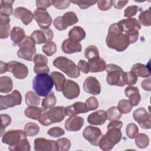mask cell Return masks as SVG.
Segmentation results:
<instances>
[{
	"label": "cell",
	"instance_id": "1",
	"mask_svg": "<svg viewBox=\"0 0 151 151\" xmlns=\"http://www.w3.org/2000/svg\"><path fill=\"white\" fill-rule=\"evenodd\" d=\"M123 123L119 120H113L107 125V131L100 139L98 146L104 151H109L118 143L122 139L121 129Z\"/></svg>",
	"mask_w": 151,
	"mask_h": 151
},
{
	"label": "cell",
	"instance_id": "2",
	"mask_svg": "<svg viewBox=\"0 0 151 151\" xmlns=\"http://www.w3.org/2000/svg\"><path fill=\"white\" fill-rule=\"evenodd\" d=\"M106 42L109 48L118 52L124 51L131 44L130 37L119 29L117 22L110 25Z\"/></svg>",
	"mask_w": 151,
	"mask_h": 151
},
{
	"label": "cell",
	"instance_id": "3",
	"mask_svg": "<svg viewBox=\"0 0 151 151\" xmlns=\"http://www.w3.org/2000/svg\"><path fill=\"white\" fill-rule=\"evenodd\" d=\"M54 86L52 77L48 74H37L32 80V88L40 96L45 97Z\"/></svg>",
	"mask_w": 151,
	"mask_h": 151
},
{
	"label": "cell",
	"instance_id": "4",
	"mask_svg": "<svg viewBox=\"0 0 151 151\" xmlns=\"http://www.w3.org/2000/svg\"><path fill=\"white\" fill-rule=\"evenodd\" d=\"M117 23L119 29L129 35L131 44L137 41L139 38V31L141 28L139 21L136 18H130L120 20Z\"/></svg>",
	"mask_w": 151,
	"mask_h": 151
},
{
	"label": "cell",
	"instance_id": "5",
	"mask_svg": "<svg viewBox=\"0 0 151 151\" xmlns=\"http://www.w3.org/2000/svg\"><path fill=\"white\" fill-rule=\"evenodd\" d=\"M65 116L64 107H53L42 113L38 120L42 125L47 126L52 123H59L63 121Z\"/></svg>",
	"mask_w": 151,
	"mask_h": 151
},
{
	"label": "cell",
	"instance_id": "6",
	"mask_svg": "<svg viewBox=\"0 0 151 151\" xmlns=\"http://www.w3.org/2000/svg\"><path fill=\"white\" fill-rule=\"evenodd\" d=\"M53 65L70 78H77L80 74L78 67L72 60L65 57L59 56L56 58L53 61Z\"/></svg>",
	"mask_w": 151,
	"mask_h": 151
},
{
	"label": "cell",
	"instance_id": "7",
	"mask_svg": "<svg viewBox=\"0 0 151 151\" xmlns=\"http://www.w3.org/2000/svg\"><path fill=\"white\" fill-rule=\"evenodd\" d=\"M107 73L106 81L110 86L123 87L125 85V72L119 65L114 64L106 65V69Z\"/></svg>",
	"mask_w": 151,
	"mask_h": 151
},
{
	"label": "cell",
	"instance_id": "8",
	"mask_svg": "<svg viewBox=\"0 0 151 151\" xmlns=\"http://www.w3.org/2000/svg\"><path fill=\"white\" fill-rule=\"evenodd\" d=\"M18 46L19 50L17 51V55L19 58L29 61H33L36 55L35 43L30 36H26Z\"/></svg>",
	"mask_w": 151,
	"mask_h": 151
},
{
	"label": "cell",
	"instance_id": "9",
	"mask_svg": "<svg viewBox=\"0 0 151 151\" xmlns=\"http://www.w3.org/2000/svg\"><path fill=\"white\" fill-rule=\"evenodd\" d=\"M78 21L76 14L73 11H68L64 14L63 16L55 18L53 21L55 28L59 31H64L68 27L73 25Z\"/></svg>",
	"mask_w": 151,
	"mask_h": 151
},
{
	"label": "cell",
	"instance_id": "10",
	"mask_svg": "<svg viewBox=\"0 0 151 151\" xmlns=\"http://www.w3.org/2000/svg\"><path fill=\"white\" fill-rule=\"evenodd\" d=\"M25 131L21 129L11 130L4 133L2 136V143L8 145V147L15 146L24 139H27Z\"/></svg>",
	"mask_w": 151,
	"mask_h": 151
},
{
	"label": "cell",
	"instance_id": "11",
	"mask_svg": "<svg viewBox=\"0 0 151 151\" xmlns=\"http://www.w3.org/2000/svg\"><path fill=\"white\" fill-rule=\"evenodd\" d=\"M22 102V96L21 93L14 90L11 94L0 96V110H5L8 108L14 107L20 105Z\"/></svg>",
	"mask_w": 151,
	"mask_h": 151
},
{
	"label": "cell",
	"instance_id": "12",
	"mask_svg": "<svg viewBox=\"0 0 151 151\" xmlns=\"http://www.w3.org/2000/svg\"><path fill=\"white\" fill-rule=\"evenodd\" d=\"M7 71L11 73L18 79H24L28 74V68L24 64L17 61H11L6 63Z\"/></svg>",
	"mask_w": 151,
	"mask_h": 151
},
{
	"label": "cell",
	"instance_id": "13",
	"mask_svg": "<svg viewBox=\"0 0 151 151\" xmlns=\"http://www.w3.org/2000/svg\"><path fill=\"white\" fill-rule=\"evenodd\" d=\"M133 117L142 129H149L151 127L150 114L145 108L139 107L135 110Z\"/></svg>",
	"mask_w": 151,
	"mask_h": 151
},
{
	"label": "cell",
	"instance_id": "14",
	"mask_svg": "<svg viewBox=\"0 0 151 151\" xmlns=\"http://www.w3.org/2000/svg\"><path fill=\"white\" fill-rule=\"evenodd\" d=\"M103 135L101 130L99 127L93 126H87L83 132L84 138L91 145L95 146H98Z\"/></svg>",
	"mask_w": 151,
	"mask_h": 151
},
{
	"label": "cell",
	"instance_id": "15",
	"mask_svg": "<svg viewBox=\"0 0 151 151\" xmlns=\"http://www.w3.org/2000/svg\"><path fill=\"white\" fill-rule=\"evenodd\" d=\"M34 18L41 29H48L52 24V18L46 9H38L34 12Z\"/></svg>",
	"mask_w": 151,
	"mask_h": 151
},
{
	"label": "cell",
	"instance_id": "16",
	"mask_svg": "<svg viewBox=\"0 0 151 151\" xmlns=\"http://www.w3.org/2000/svg\"><path fill=\"white\" fill-rule=\"evenodd\" d=\"M30 37L35 44H41L51 41L54 37V34L50 28L41 29L32 32Z\"/></svg>",
	"mask_w": 151,
	"mask_h": 151
},
{
	"label": "cell",
	"instance_id": "17",
	"mask_svg": "<svg viewBox=\"0 0 151 151\" xmlns=\"http://www.w3.org/2000/svg\"><path fill=\"white\" fill-rule=\"evenodd\" d=\"M34 149L36 151H55L58 150V146L57 141L38 137L34 140Z\"/></svg>",
	"mask_w": 151,
	"mask_h": 151
},
{
	"label": "cell",
	"instance_id": "18",
	"mask_svg": "<svg viewBox=\"0 0 151 151\" xmlns=\"http://www.w3.org/2000/svg\"><path fill=\"white\" fill-rule=\"evenodd\" d=\"M80 92L79 86L76 82L69 79H66L63 89V94L65 98L69 100L74 99L79 96Z\"/></svg>",
	"mask_w": 151,
	"mask_h": 151
},
{
	"label": "cell",
	"instance_id": "19",
	"mask_svg": "<svg viewBox=\"0 0 151 151\" xmlns=\"http://www.w3.org/2000/svg\"><path fill=\"white\" fill-rule=\"evenodd\" d=\"M84 90L93 95H98L101 92V85L94 77H88L83 83Z\"/></svg>",
	"mask_w": 151,
	"mask_h": 151
},
{
	"label": "cell",
	"instance_id": "20",
	"mask_svg": "<svg viewBox=\"0 0 151 151\" xmlns=\"http://www.w3.org/2000/svg\"><path fill=\"white\" fill-rule=\"evenodd\" d=\"M14 16L17 19H21L22 23L27 25L30 24L34 18L32 12L24 7H17L14 10Z\"/></svg>",
	"mask_w": 151,
	"mask_h": 151
},
{
	"label": "cell",
	"instance_id": "21",
	"mask_svg": "<svg viewBox=\"0 0 151 151\" xmlns=\"http://www.w3.org/2000/svg\"><path fill=\"white\" fill-rule=\"evenodd\" d=\"M84 124V119L80 116H70L65 122L64 127L67 131L77 132Z\"/></svg>",
	"mask_w": 151,
	"mask_h": 151
},
{
	"label": "cell",
	"instance_id": "22",
	"mask_svg": "<svg viewBox=\"0 0 151 151\" xmlns=\"http://www.w3.org/2000/svg\"><path fill=\"white\" fill-rule=\"evenodd\" d=\"M61 49L64 53L73 54L80 52L82 50V45L79 42L67 38L63 42Z\"/></svg>",
	"mask_w": 151,
	"mask_h": 151
},
{
	"label": "cell",
	"instance_id": "23",
	"mask_svg": "<svg viewBox=\"0 0 151 151\" xmlns=\"http://www.w3.org/2000/svg\"><path fill=\"white\" fill-rule=\"evenodd\" d=\"M88 111L86 103L76 102L73 104L65 107V114L68 116H76L80 113H86Z\"/></svg>",
	"mask_w": 151,
	"mask_h": 151
},
{
	"label": "cell",
	"instance_id": "24",
	"mask_svg": "<svg viewBox=\"0 0 151 151\" xmlns=\"http://www.w3.org/2000/svg\"><path fill=\"white\" fill-rule=\"evenodd\" d=\"M107 120V113L105 110H99L91 113L87 117V122L92 125H102Z\"/></svg>",
	"mask_w": 151,
	"mask_h": 151
},
{
	"label": "cell",
	"instance_id": "25",
	"mask_svg": "<svg viewBox=\"0 0 151 151\" xmlns=\"http://www.w3.org/2000/svg\"><path fill=\"white\" fill-rule=\"evenodd\" d=\"M125 96L129 98L133 106H136L139 104L141 100V96L139 88L135 86H130L124 90Z\"/></svg>",
	"mask_w": 151,
	"mask_h": 151
},
{
	"label": "cell",
	"instance_id": "26",
	"mask_svg": "<svg viewBox=\"0 0 151 151\" xmlns=\"http://www.w3.org/2000/svg\"><path fill=\"white\" fill-rule=\"evenodd\" d=\"M88 71L91 73H99L103 71L106 67V61L101 58H97L88 61Z\"/></svg>",
	"mask_w": 151,
	"mask_h": 151
},
{
	"label": "cell",
	"instance_id": "27",
	"mask_svg": "<svg viewBox=\"0 0 151 151\" xmlns=\"http://www.w3.org/2000/svg\"><path fill=\"white\" fill-rule=\"evenodd\" d=\"M10 19L9 17L0 15V38H7L10 32Z\"/></svg>",
	"mask_w": 151,
	"mask_h": 151
},
{
	"label": "cell",
	"instance_id": "28",
	"mask_svg": "<svg viewBox=\"0 0 151 151\" xmlns=\"http://www.w3.org/2000/svg\"><path fill=\"white\" fill-rule=\"evenodd\" d=\"M130 71L136 75L137 77H150V69L147 65H144L142 63H136L134 64L132 68Z\"/></svg>",
	"mask_w": 151,
	"mask_h": 151
},
{
	"label": "cell",
	"instance_id": "29",
	"mask_svg": "<svg viewBox=\"0 0 151 151\" xmlns=\"http://www.w3.org/2000/svg\"><path fill=\"white\" fill-rule=\"evenodd\" d=\"M11 39L15 45H18L25 38L24 30L19 27H14L10 33Z\"/></svg>",
	"mask_w": 151,
	"mask_h": 151
},
{
	"label": "cell",
	"instance_id": "30",
	"mask_svg": "<svg viewBox=\"0 0 151 151\" xmlns=\"http://www.w3.org/2000/svg\"><path fill=\"white\" fill-rule=\"evenodd\" d=\"M52 78L54 84H55V90L58 91H63L66 79L65 76L60 72L53 71L50 74Z\"/></svg>",
	"mask_w": 151,
	"mask_h": 151
},
{
	"label": "cell",
	"instance_id": "31",
	"mask_svg": "<svg viewBox=\"0 0 151 151\" xmlns=\"http://www.w3.org/2000/svg\"><path fill=\"white\" fill-rule=\"evenodd\" d=\"M86 34L84 29L79 26H75L71 28L68 32L69 38L80 42L86 37Z\"/></svg>",
	"mask_w": 151,
	"mask_h": 151
},
{
	"label": "cell",
	"instance_id": "32",
	"mask_svg": "<svg viewBox=\"0 0 151 151\" xmlns=\"http://www.w3.org/2000/svg\"><path fill=\"white\" fill-rule=\"evenodd\" d=\"M46 110L42 107H38L37 106H28L24 111L25 116L27 117L33 119L38 120L40 116Z\"/></svg>",
	"mask_w": 151,
	"mask_h": 151
},
{
	"label": "cell",
	"instance_id": "33",
	"mask_svg": "<svg viewBox=\"0 0 151 151\" xmlns=\"http://www.w3.org/2000/svg\"><path fill=\"white\" fill-rule=\"evenodd\" d=\"M13 88V82L11 77L2 76L0 78V92L1 93H8Z\"/></svg>",
	"mask_w": 151,
	"mask_h": 151
},
{
	"label": "cell",
	"instance_id": "34",
	"mask_svg": "<svg viewBox=\"0 0 151 151\" xmlns=\"http://www.w3.org/2000/svg\"><path fill=\"white\" fill-rule=\"evenodd\" d=\"M41 99L37 93L32 91H29L25 94V102L28 106H38Z\"/></svg>",
	"mask_w": 151,
	"mask_h": 151
},
{
	"label": "cell",
	"instance_id": "35",
	"mask_svg": "<svg viewBox=\"0 0 151 151\" xmlns=\"http://www.w3.org/2000/svg\"><path fill=\"white\" fill-rule=\"evenodd\" d=\"M14 1H1V15L9 17L12 14V4Z\"/></svg>",
	"mask_w": 151,
	"mask_h": 151
},
{
	"label": "cell",
	"instance_id": "36",
	"mask_svg": "<svg viewBox=\"0 0 151 151\" xmlns=\"http://www.w3.org/2000/svg\"><path fill=\"white\" fill-rule=\"evenodd\" d=\"M99 55L98 48L94 45H88L85 49L84 56L88 61L99 58Z\"/></svg>",
	"mask_w": 151,
	"mask_h": 151
},
{
	"label": "cell",
	"instance_id": "37",
	"mask_svg": "<svg viewBox=\"0 0 151 151\" xmlns=\"http://www.w3.org/2000/svg\"><path fill=\"white\" fill-rule=\"evenodd\" d=\"M57 103V99L53 92L49 93L42 101V106L45 110L53 107Z\"/></svg>",
	"mask_w": 151,
	"mask_h": 151
},
{
	"label": "cell",
	"instance_id": "38",
	"mask_svg": "<svg viewBox=\"0 0 151 151\" xmlns=\"http://www.w3.org/2000/svg\"><path fill=\"white\" fill-rule=\"evenodd\" d=\"M135 139L136 145L140 149L146 148L149 144V138L145 133H138Z\"/></svg>",
	"mask_w": 151,
	"mask_h": 151
},
{
	"label": "cell",
	"instance_id": "39",
	"mask_svg": "<svg viewBox=\"0 0 151 151\" xmlns=\"http://www.w3.org/2000/svg\"><path fill=\"white\" fill-rule=\"evenodd\" d=\"M133 105L129 100L126 99L120 100L117 104V108L122 114H127L131 111Z\"/></svg>",
	"mask_w": 151,
	"mask_h": 151
},
{
	"label": "cell",
	"instance_id": "40",
	"mask_svg": "<svg viewBox=\"0 0 151 151\" xmlns=\"http://www.w3.org/2000/svg\"><path fill=\"white\" fill-rule=\"evenodd\" d=\"M139 19L140 24L145 27H149L151 25V10L150 8L142 12L139 16Z\"/></svg>",
	"mask_w": 151,
	"mask_h": 151
},
{
	"label": "cell",
	"instance_id": "41",
	"mask_svg": "<svg viewBox=\"0 0 151 151\" xmlns=\"http://www.w3.org/2000/svg\"><path fill=\"white\" fill-rule=\"evenodd\" d=\"M107 119L109 121L119 120L121 117L122 114L119 110L117 107L112 106L107 109Z\"/></svg>",
	"mask_w": 151,
	"mask_h": 151
},
{
	"label": "cell",
	"instance_id": "42",
	"mask_svg": "<svg viewBox=\"0 0 151 151\" xmlns=\"http://www.w3.org/2000/svg\"><path fill=\"white\" fill-rule=\"evenodd\" d=\"M24 131L27 136H34L38 134L40 132V127L35 123L29 122L25 125Z\"/></svg>",
	"mask_w": 151,
	"mask_h": 151
},
{
	"label": "cell",
	"instance_id": "43",
	"mask_svg": "<svg viewBox=\"0 0 151 151\" xmlns=\"http://www.w3.org/2000/svg\"><path fill=\"white\" fill-rule=\"evenodd\" d=\"M30 149V144L27 139H24L15 146L8 147V149L11 151H29Z\"/></svg>",
	"mask_w": 151,
	"mask_h": 151
},
{
	"label": "cell",
	"instance_id": "44",
	"mask_svg": "<svg viewBox=\"0 0 151 151\" xmlns=\"http://www.w3.org/2000/svg\"><path fill=\"white\" fill-rule=\"evenodd\" d=\"M42 50L47 56L54 55L57 51V46L54 42L50 41L46 43L42 47Z\"/></svg>",
	"mask_w": 151,
	"mask_h": 151
},
{
	"label": "cell",
	"instance_id": "45",
	"mask_svg": "<svg viewBox=\"0 0 151 151\" xmlns=\"http://www.w3.org/2000/svg\"><path fill=\"white\" fill-rule=\"evenodd\" d=\"M126 133L129 138L132 139H134L139 133L138 127L133 123L128 124L126 126Z\"/></svg>",
	"mask_w": 151,
	"mask_h": 151
},
{
	"label": "cell",
	"instance_id": "46",
	"mask_svg": "<svg viewBox=\"0 0 151 151\" xmlns=\"http://www.w3.org/2000/svg\"><path fill=\"white\" fill-rule=\"evenodd\" d=\"M57 143L58 146V150L60 151H67L70 149L71 147L70 140L65 137H62L58 139L57 140Z\"/></svg>",
	"mask_w": 151,
	"mask_h": 151
},
{
	"label": "cell",
	"instance_id": "47",
	"mask_svg": "<svg viewBox=\"0 0 151 151\" xmlns=\"http://www.w3.org/2000/svg\"><path fill=\"white\" fill-rule=\"evenodd\" d=\"M34 73L37 74H48L50 73V68L47 64L38 63L35 64L34 67Z\"/></svg>",
	"mask_w": 151,
	"mask_h": 151
},
{
	"label": "cell",
	"instance_id": "48",
	"mask_svg": "<svg viewBox=\"0 0 151 151\" xmlns=\"http://www.w3.org/2000/svg\"><path fill=\"white\" fill-rule=\"evenodd\" d=\"M1 135L2 136L5 132V127L9 126L11 123V117L7 114H1Z\"/></svg>",
	"mask_w": 151,
	"mask_h": 151
},
{
	"label": "cell",
	"instance_id": "49",
	"mask_svg": "<svg viewBox=\"0 0 151 151\" xmlns=\"http://www.w3.org/2000/svg\"><path fill=\"white\" fill-rule=\"evenodd\" d=\"M125 84L132 86L135 84L137 81V76L134 73L130 72H125L124 76Z\"/></svg>",
	"mask_w": 151,
	"mask_h": 151
},
{
	"label": "cell",
	"instance_id": "50",
	"mask_svg": "<svg viewBox=\"0 0 151 151\" xmlns=\"http://www.w3.org/2000/svg\"><path fill=\"white\" fill-rule=\"evenodd\" d=\"M86 104L87 106V107L88 110V111H93L96 109H97L99 107V102L97 99L93 97H88L86 101Z\"/></svg>",
	"mask_w": 151,
	"mask_h": 151
},
{
	"label": "cell",
	"instance_id": "51",
	"mask_svg": "<svg viewBox=\"0 0 151 151\" xmlns=\"http://www.w3.org/2000/svg\"><path fill=\"white\" fill-rule=\"evenodd\" d=\"M47 134L53 137H58L64 135L65 134V131L61 127H53L48 130Z\"/></svg>",
	"mask_w": 151,
	"mask_h": 151
},
{
	"label": "cell",
	"instance_id": "52",
	"mask_svg": "<svg viewBox=\"0 0 151 151\" xmlns=\"http://www.w3.org/2000/svg\"><path fill=\"white\" fill-rule=\"evenodd\" d=\"M71 2L74 4L77 5L81 9H87L88 7L93 6L96 3V1H72Z\"/></svg>",
	"mask_w": 151,
	"mask_h": 151
},
{
	"label": "cell",
	"instance_id": "53",
	"mask_svg": "<svg viewBox=\"0 0 151 151\" xmlns=\"http://www.w3.org/2000/svg\"><path fill=\"white\" fill-rule=\"evenodd\" d=\"M52 5L58 9H64L67 8L71 1H51Z\"/></svg>",
	"mask_w": 151,
	"mask_h": 151
},
{
	"label": "cell",
	"instance_id": "54",
	"mask_svg": "<svg viewBox=\"0 0 151 151\" xmlns=\"http://www.w3.org/2000/svg\"><path fill=\"white\" fill-rule=\"evenodd\" d=\"M139 9V7L136 5H131L127 6L124 12V16L128 18H130L137 14Z\"/></svg>",
	"mask_w": 151,
	"mask_h": 151
},
{
	"label": "cell",
	"instance_id": "55",
	"mask_svg": "<svg viewBox=\"0 0 151 151\" xmlns=\"http://www.w3.org/2000/svg\"><path fill=\"white\" fill-rule=\"evenodd\" d=\"M97 7L101 11H107L112 6V1H97Z\"/></svg>",
	"mask_w": 151,
	"mask_h": 151
},
{
	"label": "cell",
	"instance_id": "56",
	"mask_svg": "<svg viewBox=\"0 0 151 151\" xmlns=\"http://www.w3.org/2000/svg\"><path fill=\"white\" fill-rule=\"evenodd\" d=\"M52 5L51 1L42 0V1H36V6L38 9H46Z\"/></svg>",
	"mask_w": 151,
	"mask_h": 151
},
{
	"label": "cell",
	"instance_id": "57",
	"mask_svg": "<svg viewBox=\"0 0 151 151\" xmlns=\"http://www.w3.org/2000/svg\"><path fill=\"white\" fill-rule=\"evenodd\" d=\"M78 67L79 68L80 71H81L82 73L84 74H87L88 71V62H87L85 60H80L78 62Z\"/></svg>",
	"mask_w": 151,
	"mask_h": 151
},
{
	"label": "cell",
	"instance_id": "58",
	"mask_svg": "<svg viewBox=\"0 0 151 151\" xmlns=\"http://www.w3.org/2000/svg\"><path fill=\"white\" fill-rule=\"evenodd\" d=\"M33 61L34 64H38V63H44L48 64V59L47 58L41 54H36L34 58Z\"/></svg>",
	"mask_w": 151,
	"mask_h": 151
},
{
	"label": "cell",
	"instance_id": "59",
	"mask_svg": "<svg viewBox=\"0 0 151 151\" xmlns=\"http://www.w3.org/2000/svg\"><path fill=\"white\" fill-rule=\"evenodd\" d=\"M129 1H112V5L118 9H121L126 6Z\"/></svg>",
	"mask_w": 151,
	"mask_h": 151
},
{
	"label": "cell",
	"instance_id": "60",
	"mask_svg": "<svg viewBox=\"0 0 151 151\" xmlns=\"http://www.w3.org/2000/svg\"><path fill=\"white\" fill-rule=\"evenodd\" d=\"M150 78L149 77L148 78L145 79L142 81L141 83L142 87L146 91H150L151 90V86H150Z\"/></svg>",
	"mask_w": 151,
	"mask_h": 151
},
{
	"label": "cell",
	"instance_id": "61",
	"mask_svg": "<svg viewBox=\"0 0 151 151\" xmlns=\"http://www.w3.org/2000/svg\"><path fill=\"white\" fill-rule=\"evenodd\" d=\"M7 71V66L6 63H4L2 61H1V70H0V73L3 74Z\"/></svg>",
	"mask_w": 151,
	"mask_h": 151
}]
</instances>
